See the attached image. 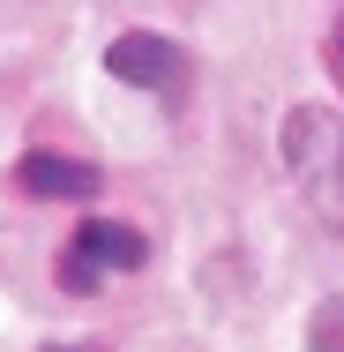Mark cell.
Returning <instances> with one entry per match:
<instances>
[{"mask_svg":"<svg viewBox=\"0 0 344 352\" xmlns=\"http://www.w3.org/2000/svg\"><path fill=\"white\" fill-rule=\"evenodd\" d=\"M307 345L314 352H344V292H330V300L307 315Z\"/></svg>","mask_w":344,"mask_h":352,"instance_id":"5b68a950","label":"cell"},{"mask_svg":"<svg viewBox=\"0 0 344 352\" xmlns=\"http://www.w3.org/2000/svg\"><path fill=\"white\" fill-rule=\"evenodd\" d=\"M284 173L299 188V203L344 232V113L337 105H292L284 120Z\"/></svg>","mask_w":344,"mask_h":352,"instance_id":"6da1fadb","label":"cell"},{"mask_svg":"<svg viewBox=\"0 0 344 352\" xmlns=\"http://www.w3.org/2000/svg\"><path fill=\"white\" fill-rule=\"evenodd\" d=\"M322 60H330V75L344 82V8H337V23H330V53H322Z\"/></svg>","mask_w":344,"mask_h":352,"instance_id":"8992f818","label":"cell"},{"mask_svg":"<svg viewBox=\"0 0 344 352\" xmlns=\"http://www.w3.org/2000/svg\"><path fill=\"white\" fill-rule=\"evenodd\" d=\"M15 188L38 195V203H90L105 188V173L82 165V157H60V150H23L15 157Z\"/></svg>","mask_w":344,"mask_h":352,"instance_id":"277c9868","label":"cell"},{"mask_svg":"<svg viewBox=\"0 0 344 352\" xmlns=\"http://www.w3.org/2000/svg\"><path fill=\"white\" fill-rule=\"evenodd\" d=\"M150 263V240H142L128 217H82L68 232V248H60V263H53V278L60 292H98L105 278H120V270H142Z\"/></svg>","mask_w":344,"mask_h":352,"instance_id":"7a4b0ae2","label":"cell"},{"mask_svg":"<svg viewBox=\"0 0 344 352\" xmlns=\"http://www.w3.org/2000/svg\"><path fill=\"white\" fill-rule=\"evenodd\" d=\"M105 75L172 105V98L187 90V53H180L172 38H157V30H120V38L105 45Z\"/></svg>","mask_w":344,"mask_h":352,"instance_id":"3957f363","label":"cell"},{"mask_svg":"<svg viewBox=\"0 0 344 352\" xmlns=\"http://www.w3.org/2000/svg\"><path fill=\"white\" fill-rule=\"evenodd\" d=\"M45 352H105V345H45Z\"/></svg>","mask_w":344,"mask_h":352,"instance_id":"52a82bcc","label":"cell"}]
</instances>
